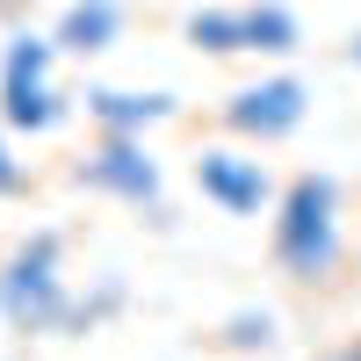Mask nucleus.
Wrapping results in <instances>:
<instances>
[{"mask_svg":"<svg viewBox=\"0 0 361 361\" xmlns=\"http://www.w3.org/2000/svg\"><path fill=\"white\" fill-rule=\"evenodd\" d=\"M73 180L80 188H94V195H109V202H130V209H152V217L166 224V166H159V152L145 137H116V130H94V145L73 159Z\"/></svg>","mask_w":361,"mask_h":361,"instance_id":"obj_4","label":"nucleus"},{"mask_svg":"<svg viewBox=\"0 0 361 361\" xmlns=\"http://www.w3.org/2000/svg\"><path fill=\"white\" fill-rule=\"evenodd\" d=\"M73 116V102L58 94V44L51 29H15L0 44V123L15 137H44Z\"/></svg>","mask_w":361,"mask_h":361,"instance_id":"obj_3","label":"nucleus"},{"mask_svg":"<svg viewBox=\"0 0 361 361\" xmlns=\"http://www.w3.org/2000/svg\"><path fill=\"white\" fill-rule=\"evenodd\" d=\"M180 102L166 87H87V123L116 130V137H152L159 123H173Z\"/></svg>","mask_w":361,"mask_h":361,"instance_id":"obj_7","label":"nucleus"},{"mask_svg":"<svg viewBox=\"0 0 361 361\" xmlns=\"http://www.w3.org/2000/svg\"><path fill=\"white\" fill-rule=\"evenodd\" d=\"M22 188H29V159L15 152V130L0 123V202H8V195H22Z\"/></svg>","mask_w":361,"mask_h":361,"instance_id":"obj_13","label":"nucleus"},{"mask_svg":"<svg viewBox=\"0 0 361 361\" xmlns=\"http://www.w3.org/2000/svg\"><path fill=\"white\" fill-rule=\"evenodd\" d=\"M195 188H202V202H217L224 217H267L275 209V173H267V159H260V145L246 152V145H202L195 152Z\"/></svg>","mask_w":361,"mask_h":361,"instance_id":"obj_6","label":"nucleus"},{"mask_svg":"<svg viewBox=\"0 0 361 361\" xmlns=\"http://www.w3.org/2000/svg\"><path fill=\"white\" fill-rule=\"evenodd\" d=\"M304 116H311V87L296 73H260V80L231 87V94L217 102V123L238 145H282V137L304 130Z\"/></svg>","mask_w":361,"mask_h":361,"instance_id":"obj_5","label":"nucleus"},{"mask_svg":"<svg viewBox=\"0 0 361 361\" xmlns=\"http://www.w3.org/2000/svg\"><path fill=\"white\" fill-rule=\"evenodd\" d=\"M123 275H102L94 289H87V296H73V333H94V325L102 318H116V311H123Z\"/></svg>","mask_w":361,"mask_h":361,"instance_id":"obj_12","label":"nucleus"},{"mask_svg":"<svg viewBox=\"0 0 361 361\" xmlns=\"http://www.w3.org/2000/svg\"><path fill=\"white\" fill-rule=\"evenodd\" d=\"M347 58H354V73H361V29H354V44H347Z\"/></svg>","mask_w":361,"mask_h":361,"instance_id":"obj_15","label":"nucleus"},{"mask_svg":"<svg viewBox=\"0 0 361 361\" xmlns=\"http://www.w3.org/2000/svg\"><path fill=\"white\" fill-rule=\"evenodd\" d=\"M123 22H130L123 0H66L51 22V44H58V58H102L123 44Z\"/></svg>","mask_w":361,"mask_h":361,"instance_id":"obj_8","label":"nucleus"},{"mask_svg":"<svg viewBox=\"0 0 361 361\" xmlns=\"http://www.w3.org/2000/svg\"><path fill=\"white\" fill-rule=\"evenodd\" d=\"M180 37H188L202 58H238L246 51V8H195L180 22Z\"/></svg>","mask_w":361,"mask_h":361,"instance_id":"obj_10","label":"nucleus"},{"mask_svg":"<svg viewBox=\"0 0 361 361\" xmlns=\"http://www.w3.org/2000/svg\"><path fill=\"white\" fill-rule=\"evenodd\" d=\"M267 246H275V267L289 282L304 289H325L340 282L347 267V195H340V173H289L282 195H275V231H267Z\"/></svg>","mask_w":361,"mask_h":361,"instance_id":"obj_1","label":"nucleus"},{"mask_svg":"<svg viewBox=\"0 0 361 361\" xmlns=\"http://www.w3.org/2000/svg\"><path fill=\"white\" fill-rule=\"evenodd\" d=\"M0 325L22 340L73 333V282H66V238L58 231H29L0 260Z\"/></svg>","mask_w":361,"mask_h":361,"instance_id":"obj_2","label":"nucleus"},{"mask_svg":"<svg viewBox=\"0 0 361 361\" xmlns=\"http://www.w3.org/2000/svg\"><path fill=\"white\" fill-rule=\"evenodd\" d=\"M325 361H361V340H347V347H333Z\"/></svg>","mask_w":361,"mask_h":361,"instance_id":"obj_14","label":"nucleus"},{"mask_svg":"<svg viewBox=\"0 0 361 361\" xmlns=\"http://www.w3.org/2000/svg\"><path fill=\"white\" fill-rule=\"evenodd\" d=\"M246 51L260 58H296L304 51V22L289 0H246Z\"/></svg>","mask_w":361,"mask_h":361,"instance_id":"obj_9","label":"nucleus"},{"mask_svg":"<svg viewBox=\"0 0 361 361\" xmlns=\"http://www.w3.org/2000/svg\"><path fill=\"white\" fill-rule=\"evenodd\" d=\"M231 354H275V340H282V325H275V311H260V304H246V311H231L224 318V333H217Z\"/></svg>","mask_w":361,"mask_h":361,"instance_id":"obj_11","label":"nucleus"}]
</instances>
